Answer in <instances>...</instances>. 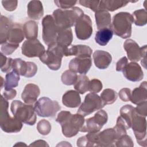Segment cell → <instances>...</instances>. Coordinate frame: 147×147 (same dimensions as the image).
Segmentation results:
<instances>
[{
  "instance_id": "1",
  "label": "cell",
  "mask_w": 147,
  "mask_h": 147,
  "mask_svg": "<svg viewBox=\"0 0 147 147\" xmlns=\"http://www.w3.org/2000/svg\"><path fill=\"white\" fill-rule=\"evenodd\" d=\"M56 121L60 124L63 134L68 138L76 136L80 131L85 122L84 117L82 115L78 113L72 114L67 111H60Z\"/></svg>"
},
{
  "instance_id": "2",
  "label": "cell",
  "mask_w": 147,
  "mask_h": 147,
  "mask_svg": "<svg viewBox=\"0 0 147 147\" xmlns=\"http://www.w3.org/2000/svg\"><path fill=\"white\" fill-rule=\"evenodd\" d=\"M83 15L84 12L80 8L73 7L69 9H56L53 11L52 16L59 31L71 28Z\"/></svg>"
},
{
  "instance_id": "3",
  "label": "cell",
  "mask_w": 147,
  "mask_h": 147,
  "mask_svg": "<svg viewBox=\"0 0 147 147\" xmlns=\"http://www.w3.org/2000/svg\"><path fill=\"white\" fill-rule=\"evenodd\" d=\"M133 22V17L130 13L119 12L113 16L111 28L115 35L127 38L131 35V25Z\"/></svg>"
},
{
  "instance_id": "4",
  "label": "cell",
  "mask_w": 147,
  "mask_h": 147,
  "mask_svg": "<svg viewBox=\"0 0 147 147\" xmlns=\"http://www.w3.org/2000/svg\"><path fill=\"white\" fill-rule=\"evenodd\" d=\"M10 110L13 116L22 123L33 125L36 122L37 114L33 105H28L15 100L11 103Z\"/></svg>"
},
{
  "instance_id": "5",
  "label": "cell",
  "mask_w": 147,
  "mask_h": 147,
  "mask_svg": "<svg viewBox=\"0 0 147 147\" xmlns=\"http://www.w3.org/2000/svg\"><path fill=\"white\" fill-rule=\"evenodd\" d=\"M67 49H64L56 42L48 46V49L39 57L40 61L52 70H58L61 64V59L65 56Z\"/></svg>"
},
{
  "instance_id": "6",
  "label": "cell",
  "mask_w": 147,
  "mask_h": 147,
  "mask_svg": "<svg viewBox=\"0 0 147 147\" xmlns=\"http://www.w3.org/2000/svg\"><path fill=\"white\" fill-rule=\"evenodd\" d=\"M9 102L3 95L1 98L0 126L1 129L6 133H18L22 127V122L14 117L10 116L8 112Z\"/></svg>"
},
{
  "instance_id": "7",
  "label": "cell",
  "mask_w": 147,
  "mask_h": 147,
  "mask_svg": "<svg viewBox=\"0 0 147 147\" xmlns=\"http://www.w3.org/2000/svg\"><path fill=\"white\" fill-rule=\"evenodd\" d=\"M34 111L41 117H53L61 109L59 103L48 97H42L34 104Z\"/></svg>"
},
{
  "instance_id": "8",
  "label": "cell",
  "mask_w": 147,
  "mask_h": 147,
  "mask_svg": "<svg viewBox=\"0 0 147 147\" xmlns=\"http://www.w3.org/2000/svg\"><path fill=\"white\" fill-rule=\"evenodd\" d=\"M123 48L126 52L127 57L132 62H137L142 59V65L146 67V45L140 47L138 44L132 39L126 40L123 44Z\"/></svg>"
},
{
  "instance_id": "9",
  "label": "cell",
  "mask_w": 147,
  "mask_h": 147,
  "mask_svg": "<svg viewBox=\"0 0 147 147\" xmlns=\"http://www.w3.org/2000/svg\"><path fill=\"white\" fill-rule=\"evenodd\" d=\"M104 106L100 97L95 93L90 92L85 96L84 100L80 106L77 113L84 117Z\"/></svg>"
},
{
  "instance_id": "10",
  "label": "cell",
  "mask_w": 147,
  "mask_h": 147,
  "mask_svg": "<svg viewBox=\"0 0 147 147\" xmlns=\"http://www.w3.org/2000/svg\"><path fill=\"white\" fill-rule=\"evenodd\" d=\"M131 127L134 133L137 143L142 146H147L146 117L137 114L134 110Z\"/></svg>"
},
{
  "instance_id": "11",
  "label": "cell",
  "mask_w": 147,
  "mask_h": 147,
  "mask_svg": "<svg viewBox=\"0 0 147 147\" xmlns=\"http://www.w3.org/2000/svg\"><path fill=\"white\" fill-rule=\"evenodd\" d=\"M108 120L107 113L103 110L97 111L94 116L85 120L84 124L80 130L81 132H98Z\"/></svg>"
},
{
  "instance_id": "12",
  "label": "cell",
  "mask_w": 147,
  "mask_h": 147,
  "mask_svg": "<svg viewBox=\"0 0 147 147\" xmlns=\"http://www.w3.org/2000/svg\"><path fill=\"white\" fill-rule=\"evenodd\" d=\"M42 40L48 46L55 43L58 34V29L55 24L53 16H45L42 20Z\"/></svg>"
},
{
  "instance_id": "13",
  "label": "cell",
  "mask_w": 147,
  "mask_h": 147,
  "mask_svg": "<svg viewBox=\"0 0 147 147\" xmlns=\"http://www.w3.org/2000/svg\"><path fill=\"white\" fill-rule=\"evenodd\" d=\"M75 33L78 39L86 40L88 39L92 34V24L90 17L84 14L76 22Z\"/></svg>"
},
{
  "instance_id": "14",
  "label": "cell",
  "mask_w": 147,
  "mask_h": 147,
  "mask_svg": "<svg viewBox=\"0 0 147 147\" xmlns=\"http://www.w3.org/2000/svg\"><path fill=\"white\" fill-rule=\"evenodd\" d=\"M22 53L28 57H40L45 51L43 45L37 39L27 40L21 47Z\"/></svg>"
},
{
  "instance_id": "15",
  "label": "cell",
  "mask_w": 147,
  "mask_h": 147,
  "mask_svg": "<svg viewBox=\"0 0 147 147\" xmlns=\"http://www.w3.org/2000/svg\"><path fill=\"white\" fill-rule=\"evenodd\" d=\"M92 60L91 57H76L69 61L68 67L69 70L75 73L85 75L90 70Z\"/></svg>"
},
{
  "instance_id": "16",
  "label": "cell",
  "mask_w": 147,
  "mask_h": 147,
  "mask_svg": "<svg viewBox=\"0 0 147 147\" xmlns=\"http://www.w3.org/2000/svg\"><path fill=\"white\" fill-rule=\"evenodd\" d=\"M118 136L114 129L108 128L101 132H98V146H114Z\"/></svg>"
},
{
  "instance_id": "17",
  "label": "cell",
  "mask_w": 147,
  "mask_h": 147,
  "mask_svg": "<svg viewBox=\"0 0 147 147\" xmlns=\"http://www.w3.org/2000/svg\"><path fill=\"white\" fill-rule=\"evenodd\" d=\"M122 72L125 78L131 82H139L144 78L142 68L136 62H131L127 64Z\"/></svg>"
},
{
  "instance_id": "18",
  "label": "cell",
  "mask_w": 147,
  "mask_h": 147,
  "mask_svg": "<svg viewBox=\"0 0 147 147\" xmlns=\"http://www.w3.org/2000/svg\"><path fill=\"white\" fill-rule=\"evenodd\" d=\"M40 93L38 86L35 84L29 83L26 84L21 94V98L24 103L28 105H33Z\"/></svg>"
},
{
  "instance_id": "19",
  "label": "cell",
  "mask_w": 147,
  "mask_h": 147,
  "mask_svg": "<svg viewBox=\"0 0 147 147\" xmlns=\"http://www.w3.org/2000/svg\"><path fill=\"white\" fill-rule=\"evenodd\" d=\"M23 29L18 24H13L8 31L6 42L14 45H19L24 39Z\"/></svg>"
},
{
  "instance_id": "20",
  "label": "cell",
  "mask_w": 147,
  "mask_h": 147,
  "mask_svg": "<svg viewBox=\"0 0 147 147\" xmlns=\"http://www.w3.org/2000/svg\"><path fill=\"white\" fill-rule=\"evenodd\" d=\"M92 57L95 65L100 69H106L112 61V57L110 53L102 50L95 51Z\"/></svg>"
},
{
  "instance_id": "21",
  "label": "cell",
  "mask_w": 147,
  "mask_h": 147,
  "mask_svg": "<svg viewBox=\"0 0 147 147\" xmlns=\"http://www.w3.org/2000/svg\"><path fill=\"white\" fill-rule=\"evenodd\" d=\"M147 83L146 81L141 83L138 87L135 88L131 93L130 101L135 105H139L146 101Z\"/></svg>"
},
{
  "instance_id": "22",
  "label": "cell",
  "mask_w": 147,
  "mask_h": 147,
  "mask_svg": "<svg viewBox=\"0 0 147 147\" xmlns=\"http://www.w3.org/2000/svg\"><path fill=\"white\" fill-rule=\"evenodd\" d=\"M92 49L85 45H71L68 47L65 56H76V57H91L92 55Z\"/></svg>"
},
{
  "instance_id": "23",
  "label": "cell",
  "mask_w": 147,
  "mask_h": 147,
  "mask_svg": "<svg viewBox=\"0 0 147 147\" xmlns=\"http://www.w3.org/2000/svg\"><path fill=\"white\" fill-rule=\"evenodd\" d=\"M96 24L98 30L111 28V19L109 12L104 9H99L95 12Z\"/></svg>"
},
{
  "instance_id": "24",
  "label": "cell",
  "mask_w": 147,
  "mask_h": 147,
  "mask_svg": "<svg viewBox=\"0 0 147 147\" xmlns=\"http://www.w3.org/2000/svg\"><path fill=\"white\" fill-rule=\"evenodd\" d=\"M62 103L67 107L75 108L78 107L81 103L79 93L74 90L67 91L63 95Z\"/></svg>"
},
{
  "instance_id": "25",
  "label": "cell",
  "mask_w": 147,
  "mask_h": 147,
  "mask_svg": "<svg viewBox=\"0 0 147 147\" xmlns=\"http://www.w3.org/2000/svg\"><path fill=\"white\" fill-rule=\"evenodd\" d=\"M28 17L33 20H40L44 14L42 3L40 1H31L27 6Z\"/></svg>"
},
{
  "instance_id": "26",
  "label": "cell",
  "mask_w": 147,
  "mask_h": 147,
  "mask_svg": "<svg viewBox=\"0 0 147 147\" xmlns=\"http://www.w3.org/2000/svg\"><path fill=\"white\" fill-rule=\"evenodd\" d=\"M73 40V34L71 28L61 30L58 32L56 44L60 47L67 49L71 45Z\"/></svg>"
},
{
  "instance_id": "27",
  "label": "cell",
  "mask_w": 147,
  "mask_h": 147,
  "mask_svg": "<svg viewBox=\"0 0 147 147\" xmlns=\"http://www.w3.org/2000/svg\"><path fill=\"white\" fill-rule=\"evenodd\" d=\"M134 113V107L130 105H126L120 109L119 119L125 125L126 130L129 129L131 125V119Z\"/></svg>"
},
{
  "instance_id": "28",
  "label": "cell",
  "mask_w": 147,
  "mask_h": 147,
  "mask_svg": "<svg viewBox=\"0 0 147 147\" xmlns=\"http://www.w3.org/2000/svg\"><path fill=\"white\" fill-rule=\"evenodd\" d=\"M113 32L111 28H107L98 30L95 34V40L101 46H105L112 38Z\"/></svg>"
},
{
  "instance_id": "29",
  "label": "cell",
  "mask_w": 147,
  "mask_h": 147,
  "mask_svg": "<svg viewBox=\"0 0 147 147\" xmlns=\"http://www.w3.org/2000/svg\"><path fill=\"white\" fill-rule=\"evenodd\" d=\"M129 1L121 0H104L100 1L99 9H104L107 11H114L118 9L125 6Z\"/></svg>"
},
{
  "instance_id": "30",
  "label": "cell",
  "mask_w": 147,
  "mask_h": 147,
  "mask_svg": "<svg viewBox=\"0 0 147 147\" xmlns=\"http://www.w3.org/2000/svg\"><path fill=\"white\" fill-rule=\"evenodd\" d=\"M25 37L28 40L36 39L38 36V24L36 22L30 20L26 22L23 26Z\"/></svg>"
},
{
  "instance_id": "31",
  "label": "cell",
  "mask_w": 147,
  "mask_h": 147,
  "mask_svg": "<svg viewBox=\"0 0 147 147\" xmlns=\"http://www.w3.org/2000/svg\"><path fill=\"white\" fill-rule=\"evenodd\" d=\"M11 20L3 15H1L0 19V43L3 44L6 42V36L9 30L13 25Z\"/></svg>"
},
{
  "instance_id": "32",
  "label": "cell",
  "mask_w": 147,
  "mask_h": 147,
  "mask_svg": "<svg viewBox=\"0 0 147 147\" xmlns=\"http://www.w3.org/2000/svg\"><path fill=\"white\" fill-rule=\"evenodd\" d=\"M20 75L14 71L7 72L5 76L4 82V88L5 90H9L16 87L18 85Z\"/></svg>"
},
{
  "instance_id": "33",
  "label": "cell",
  "mask_w": 147,
  "mask_h": 147,
  "mask_svg": "<svg viewBox=\"0 0 147 147\" xmlns=\"http://www.w3.org/2000/svg\"><path fill=\"white\" fill-rule=\"evenodd\" d=\"M90 80L85 75H80L74 84V88L76 91L81 94H83L88 91Z\"/></svg>"
},
{
  "instance_id": "34",
  "label": "cell",
  "mask_w": 147,
  "mask_h": 147,
  "mask_svg": "<svg viewBox=\"0 0 147 147\" xmlns=\"http://www.w3.org/2000/svg\"><path fill=\"white\" fill-rule=\"evenodd\" d=\"M28 68V62L25 61L20 58L13 59L12 69L19 75L26 76Z\"/></svg>"
},
{
  "instance_id": "35",
  "label": "cell",
  "mask_w": 147,
  "mask_h": 147,
  "mask_svg": "<svg viewBox=\"0 0 147 147\" xmlns=\"http://www.w3.org/2000/svg\"><path fill=\"white\" fill-rule=\"evenodd\" d=\"M100 97L105 105H111L117 100V93L113 89L106 88L102 91Z\"/></svg>"
},
{
  "instance_id": "36",
  "label": "cell",
  "mask_w": 147,
  "mask_h": 147,
  "mask_svg": "<svg viewBox=\"0 0 147 147\" xmlns=\"http://www.w3.org/2000/svg\"><path fill=\"white\" fill-rule=\"evenodd\" d=\"M134 23L138 26H144L147 22V12L145 9H139L134 11L133 14Z\"/></svg>"
},
{
  "instance_id": "37",
  "label": "cell",
  "mask_w": 147,
  "mask_h": 147,
  "mask_svg": "<svg viewBox=\"0 0 147 147\" xmlns=\"http://www.w3.org/2000/svg\"><path fill=\"white\" fill-rule=\"evenodd\" d=\"M78 76V75L76 74V73L69 69L67 70L64 71L61 75V81L65 85H73L76 82Z\"/></svg>"
},
{
  "instance_id": "38",
  "label": "cell",
  "mask_w": 147,
  "mask_h": 147,
  "mask_svg": "<svg viewBox=\"0 0 147 147\" xmlns=\"http://www.w3.org/2000/svg\"><path fill=\"white\" fill-rule=\"evenodd\" d=\"M1 69L3 72H9L12 69L13 59L10 57L7 58L2 52L0 53Z\"/></svg>"
},
{
  "instance_id": "39",
  "label": "cell",
  "mask_w": 147,
  "mask_h": 147,
  "mask_svg": "<svg viewBox=\"0 0 147 147\" xmlns=\"http://www.w3.org/2000/svg\"><path fill=\"white\" fill-rule=\"evenodd\" d=\"M38 131L42 135H48L51 130V125L49 122L46 119L40 121L37 125Z\"/></svg>"
},
{
  "instance_id": "40",
  "label": "cell",
  "mask_w": 147,
  "mask_h": 147,
  "mask_svg": "<svg viewBox=\"0 0 147 147\" xmlns=\"http://www.w3.org/2000/svg\"><path fill=\"white\" fill-rule=\"evenodd\" d=\"M115 146L133 147L134 146V143L131 137L126 134L121 136L117 140Z\"/></svg>"
},
{
  "instance_id": "41",
  "label": "cell",
  "mask_w": 147,
  "mask_h": 147,
  "mask_svg": "<svg viewBox=\"0 0 147 147\" xmlns=\"http://www.w3.org/2000/svg\"><path fill=\"white\" fill-rule=\"evenodd\" d=\"M79 3L86 7L90 8L91 10L94 12H96L99 10L100 6V1H90V0H80Z\"/></svg>"
},
{
  "instance_id": "42",
  "label": "cell",
  "mask_w": 147,
  "mask_h": 147,
  "mask_svg": "<svg viewBox=\"0 0 147 147\" xmlns=\"http://www.w3.org/2000/svg\"><path fill=\"white\" fill-rule=\"evenodd\" d=\"M102 83L99 79H93L90 81L88 91H90L91 93L95 94L100 92L102 89Z\"/></svg>"
},
{
  "instance_id": "43",
  "label": "cell",
  "mask_w": 147,
  "mask_h": 147,
  "mask_svg": "<svg viewBox=\"0 0 147 147\" xmlns=\"http://www.w3.org/2000/svg\"><path fill=\"white\" fill-rule=\"evenodd\" d=\"M56 6L60 7L61 9H69L72 7L76 3V1H61L56 0L54 1Z\"/></svg>"
},
{
  "instance_id": "44",
  "label": "cell",
  "mask_w": 147,
  "mask_h": 147,
  "mask_svg": "<svg viewBox=\"0 0 147 147\" xmlns=\"http://www.w3.org/2000/svg\"><path fill=\"white\" fill-rule=\"evenodd\" d=\"M18 47L19 45H14L6 42L1 45V51L5 55H9L14 52Z\"/></svg>"
},
{
  "instance_id": "45",
  "label": "cell",
  "mask_w": 147,
  "mask_h": 147,
  "mask_svg": "<svg viewBox=\"0 0 147 147\" xmlns=\"http://www.w3.org/2000/svg\"><path fill=\"white\" fill-rule=\"evenodd\" d=\"M136 113L141 116L146 117L147 115V102H144L139 105H137L136 107H134Z\"/></svg>"
},
{
  "instance_id": "46",
  "label": "cell",
  "mask_w": 147,
  "mask_h": 147,
  "mask_svg": "<svg viewBox=\"0 0 147 147\" xmlns=\"http://www.w3.org/2000/svg\"><path fill=\"white\" fill-rule=\"evenodd\" d=\"M131 90L130 89L128 88H122L119 93V96L120 99L123 101V102H128L130 100V96H131Z\"/></svg>"
},
{
  "instance_id": "47",
  "label": "cell",
  "mask_w": 147,
  "mask_h": 147,
  "mask_svg": "<svg viewBox=\"0 0 147 147\" xmlns=\"http://www.w3.org/2000/svg\"><path fill=\"white\" fill-rule=\"evenodd\" d=\"M17 1H2L3 7L7 11H14L17 7Z\"/></svg>"
},
{
  "instance_id": "48",
  "label": "cell",
  "mask_w": 147,
  "mask_h": 147,
  "mask_svg": "<svg viewBox=\"0 0 147 147\" xmlns=\"http://www.w3.org/2000/svg\"><path fill=\"white\" fill-rule=\"evenodd\" d=\"M128 64V60L126 56L120 59L116 64V71L118 72H122L125 67Z\"/></svg>"
},
{
  "instance_id": "49",
  "label": "cell",
  "mask_w": 147,
  "mask_h": 147,
  "mask_svg": "<svg viewBox=\"0 0 147 147\" xmlns=\"http://www.w3.org/2000/svg\"><path fill=\"white\" fill-rule=\"evenodd\" d=\"M17 95V91L14 89H11L9 90H5L3 96L7 100L13 99Z\"/></svg>"
},
{
  "instance_id": "50",
  "label": "cell",
  "mask_w": 147,
  "mask_h": 147,
  "mask_svg": "<svg viewBox=\"0 0 147 147\" xmlns=\"http://www.w3.org/2000/svg\"><path fill=\"white\" fill-rule=\"evenodd\" d=\"M30 146H49V145L47 143V142L42 140H38L37 141H35L31 144H30Z\"/></svg>"
},
{
  "instance_id": "51",
  "label": "cell",
  "mask_w": 147,
  "mask_h": 147,
  "mask_svg": "<svg viewBox=\"0 0 147 147\" xmlns=\"http://www.w3.org/2000/svg\"><path fill=\"white\" fill-rule=\"evenodd\" d=\"M17 145H18V146H24V145L26 146V144H25L22 143V142H19L18 143H17V144H16V145H14V146H17Z\"/></svg>"
},
{
  "instance_id": "52",
  "label": "cell",
  "mask_w": 147,
  "mask_h": 147,
  "mask_svg": "<svg viewBox=\"0 0 147 147\" xmlns=\"http://www.w3.org/2000/svg\"><path fill=\"white\" fill-rule=\"evenodd\" d=\"M1 88H2V87H3V84H4L3 83V78L2 76H1Z\"/></svg>"
}]
</instances>
